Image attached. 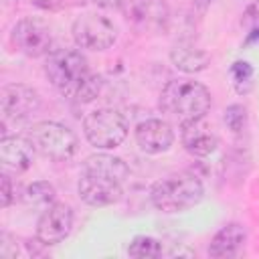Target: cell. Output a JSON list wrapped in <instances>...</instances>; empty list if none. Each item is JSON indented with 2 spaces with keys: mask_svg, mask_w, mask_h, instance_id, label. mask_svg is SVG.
Segmentation results:
<instances>
[{
  "mask_svg": "<svg viewBox=\"0 0 259 259\" xmlns=\"http://www.w3.org/2000/svg\"><path fill=\"white\" fill-rule=\"evenodd\" d=\"M71 32H73L75 45L79 49H87V51H105L117 38L115 24L109 18L91 14V12L75 18Z\"/></svg>",
  "mask_w": 259,
  "mask_h": 259,
  "instance_id": "8992f818",
  "label": "cell"
},
{
  "mask_svg": "<svg viewBox=\"0 0 259 259\" xmlns=\"http://www.w3.org/2000/svg\"><path fill=\"white\" fill-rule=\"evenodd\" d=\"M127 255L130 257H138V259H152V257H160L162 255V243L154 237H146L140 235L136 237L130 245H127Z\"/></svg>",
  "mask_w": 259,
  "mask_h": 259,
  "instance_id": "d6986e66",
  "label": "cell"
},
{
  "mask_svg": "<svg viewBox=\"0 0 259 259\" xmlns=\"http://www.w3.org/2000/svg\"><path fill=\"white\" fill-rule=\"evenodd\" d=\"M180 138H182L184 150L192 156H198V158L210 156L219 146V138H217L214 130L204 121V117L182 121Z\"/></svg>",
  "mask_w": 259,
  "mask_h": 259,
  "instance_id": "8fae6325",
  "label": "cell"
},
{
  "mask_svg": "<svg viewBox=\"0 0 259 259\" xmlns=\"http://www.w3.org/2000/svg\"><path fill=\"white\" fill-rule=\"evenodd\" d=\"M160 105L180 121L198 119L210 109V91L194 79H172L160 93Z\"/></svg>",
  "mask_w": 259,
  "mask_h": 259,
  "instance_id": "6da1fadb",
  "label": "cell"
},
{
  "mask_svg": "<svg viewBox=\"0 0 259 259\" xmlns=\"http://www.w3.org/2000/svg\"><path fill=\"white\" fill-rule=\"evenodd\" d=\"M77 192H79L81 200L87 202L89 206H107V204H113L119 200L121 182L107 178V176L83 172L79 178V184H77Z\"/></svg>",
  "mask_w": 259,
  "mask_h": 259,
  "instance_id": "30bf717a",
  "label": "cell"
},
{
  "mask_svg": "<svg viewBox=\"0 0 259 259\" xmlns=\"http://www.w3.org/2000/svg\"><path fill=\"white\" fill-rule=\"evenodd\" d=\"M125 6L132 22L146 30H160L170 18L166 0H127Z\"/></svg>",
  "mask_w": 259,
  "mask_h": 259,
  "instance_id": "4fadbf2b",
  "label": "cell"
},
{
  "mask_svg": "<svg viewBox=\"0 0 259 259\" xmlns=\"http://www.w3.org/2000/svg\"><path fill=\"white\" fill-rule=\"evenodd\" d=\"M241 26L249 34H259V0L247 6V10L243 12V18H241Z\"/></svg>",
  "mask_w": 259,
  "mask_h": 259,
  "instance_id": "7402d4cb",
  "label": "cell"
},
{
  "mask_svg": "<svg viewBox=\"0 0 259 259\" xmlns=\"http://www.w3.org/2000/svg\"><path fill=\"white\" fill-rule=\"evenodd\" d=\"M40 107V95L36 89L22 85V83H10L4 85L0 91V109L4 119L20 121L30 117Z\"/></svg>",
  "mask_w": 259,
  "mask_h": 259,
  "instance_id": "ba28073f",
  "label": "cell"
},
{
  "mask_svg": "<svg viewBox=\"0 0 259 259\" xmlns=\"http://www.w3.org/2000/svg\"><path fill=\"white\" fill-rule=\"evenodd\" d=\"M73 227V208L65 202H53L47 206L36 223V239L42 245L61 243Z\"/></svg>",
  "mask_w": 259,
  "mask_h": 259,
  "instance_id": "9c48e42d",
  "label": "cell"
},
{
  "mask_svg": "<svg viewBox=\"0 0 259 259\" xmlns=\"http://www.w3.org/2000/svg\"><path fill=\"white\" fill-rule=\"evenodd\" d=\"M83 134L91 146L99 150H111V148H117L125 140L127 121L119 111L101 107L85 115Z\"/></svg>",
  "mask_w": 259,
  "mask_h": 259,
  "instance_id": "5b68a950",
  "label": "cell"
},
{
  "mask_svg": "<svg viewBox=\"0 0 259 259\" xmlns=\"http://www.w3.org/2000/svg\"><path fill=\"white\" fill-rule=\"evenodd\" d=\"M247 241V231L243 225L239 223H229L225 225L210 241L208 245V255L210 257H217V259H223V257H235L243 245Z\"/></svg>",
  "mask_w": 259,
  "mask_h": 259,
  "instance_id": "9a60e30c",
  "label": "cell"
},
{
  "mask_svg": "<svg viewBox=\"0 0 259 259\" xmlns=\"http://www.w3.org/2000/svg\"><path fill=\"white\" fill-rule=\"evenodd\" d=\"M95 6L105 8V10H119L127 4V0H91Z\"/></svg>",
  "mask_w": 259,
  "mask_h": 259,
  "instance_id": "cb8c5ba5",
  "label": "cell"
},
{
  "mask_svg": "<svg viewBox=\"0 0 259 259\" xmlns=\"http://www.w3.org/2000/svg\"><path fill=\"white\" fill-rule=\"evenodd\" d=\"M204 196V186L198 176L190 172H178L158 180L150 188L152 204L162 212H180L198 204Z\"/></svg>",
  "mask_w": 259,
  "mask_h": 259,
  "instance_id": "7a4b0ae2",
  "label": "cell"
},
{
  "mask_svg": "<svg viewBox=\"0 0 259 259\" xmlns=\"http://www.w3.org/2000/svg\"><path fill=\"white\" fill-rule=\"evenodd\" d=\"M83 172L89 174H99V176H107L113 178L117 182H123L127 176V166L121 158L117 156H109V154H95L89 156L83 162Z\"/></svg>",
  "mask_w": 259,
  "mask_h": 259,
  "instance_id": "2e32d148",
  "label": "cell"
},
{
  "mask_svg": "<svg viewBox=\"0 0 259 259\" xmlns=\"http://www.w3.org/2000/svg\"><path fill=\"white\" fill-rule=\"evenodd\" d=\"M55 186L47 180H36L22 190V202L28 206H51L55 200Z\"/></svg>",
  "mask_w": 259,
  "mask_h": 259,
  "instance_id": "ac0fdd59",
  "label": "cell"
},
{
  "mask_svg": "<svg viewBox=\"0 0 259 259\" xmlns=\"http://www.w3.org/2000/svg\"><path fill=\"white\" fill-rule=\"evenodd\" d=\"M28 140L34 150L45 158L63 162L77 152V136L63 123L57 121H36L28 130Z\"/></svg>",
  "mask_w": 259,
  "mask_h": 259,
  "instance_id": "277c9868",
  "label": "cell"
},
{
  "mask_svg": "<svg viewBox=\"0 0 259 259\" xmlns=\"http://www.w3.org/2000/svg\"><path fill=\"white\" fill-rule=\"evenodd\" d=\"M34 146L32 142L22 136H4L0 140V162L4 168L14 172H24L34 162Z\"/></svg>",
  "mask_w": 259,
  "mask_h": 259,
  "instance_id": "5bb4252c",
  "label": "cell"
},
{
  "mask_svg": "<svg viewBox=\"0 0 259 259\" xmlns=\"http://www.w3.org/2000/svg\"><path fill=\"white\" fill-rule=\"evenodd\" d=\"M170 59H172L174 67L184 73H198V71L206 69V65L210 61L202 49H198L194 45H186V42L176 45L170 51Z\"/></svg>",
  "mask_w": 259,
  "mask_h": 259,
  "instance_id": "e0dca14e",
  "label": "cell"
},
{
  "mask_svg": "<svg viewBox=\"0 0 259 259\" xmlns=\"http://www.w3.org/2000/svg\"><path fill=\"white\" fill-rule=\"evenodd\" d=\"M210 2H212V0H194V4H196V6H198V8L202 10V12L206 10V6H208Z\"/></svg>",
  "mask_w": 259,
  "mask_h": 259,
  "instance_id": "d4e9b609",
  "label": "cell"
},
{
  "mask_svg": "<svg viewBox=\"0 0 259 259\" xmlns=\"http://www.w3.org/2000/svg\"><path fill=\"white\" fill-rule=\"evenodd\" d=\"M2 206H10V202L14 200V190H12V180L8 174H2Z\"/></svg>",
  "mask_w": 259,
  "mask_h": 259,
  "instance_id": "603a6c76",
  "label": "cell"
},
{
  "mask_svg": "<svg viewBox=\"0 0 259 259\" xmlns=\"http://www.w3.org/2000/svg\"><path fill=\"white\" fill-rule=\"evenodd\" d=\"M45 73L51 85L65 97L75 99L87 77L91 75L87 59L77 49H57L51 51L45 63Z\"/></svg>",
  "mask_w": 259,
  "mask_h": 259,
  "instance_id": "3957f363",
  "label": "cell"
},
{
  "mask_svg": "<svg viewBox=\"0 0 259 259\" xmlns=\"http://www.w3.org/2000/svg\"><path fill=\"white\" fill-rule=\"evenodd\" d=\"M225 123L227 127L233 132V134H239L243 132L245 123H247V109L239 103H233L225 109Z\"/></svg>",
  "mask_w": 259,
  "mask_h": 259,
  "instance_id": "44dd1931",
  "label": "cell"
},
{
  "mask_svg": "<svg viewBox=\"0 0 259 259\" xmlns=\"http://www.w3.org/2000/svg\"><path fill=\"white\" fill-rule=\"evenodd\" d=\"M231 75H233V83H235V89L239 93H247L251 89V83H253V69L249 63L245 61H237L233 67H231Z\"/></svg>",
  "mask_w": 259,
  "mask_h": 259,
  "instance_id": "ffe728a7",
  "label": "cell"
},
{
  "mask_svg": "<svg viewBox=\"0 0 259 259\" xmlns=\"http://www.w3.org/2000/svg\"><path fill=\"white\" fill-rule=\"evenodd\" d=\"M10 40L16 51L24 53L26 57H42L51 53L53 47V32L51 26L34 16L20 18L10 32Z\"/></svg>",
  "mask_w": 259,
  "mask_h": 259,
  "instance_id": "52a82bcc",
  "label": "cell"
},
{
  "mask_svg": "<svg viewBox=\"0 0 259 259\" xmlns=\"http://www.w3.org/2000/svg\"><path fill=\"white\" fill-rule=\"evenodd\" d=\"M136 142L146 154H162L170 150L174 132L164 119H146L136 127Z\"/></svg>",
  "mask_w": 259,
  "mask_h": 259,
  "instance_id": "7c38bea8",
  "label": "cell"
}]
</instances>
